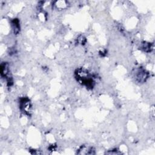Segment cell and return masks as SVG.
<instances>
[{
  "mask_svg": "<svg viewBox=\"0 0 155 155\" xmlns=\"http://www.w3.org/2000/svg\"><path fill=\"white\" fill-rule=\"evenodd\" d=\"M76 78L82 85L87 88L92 89L95 85L93 78L90 73L84 69H78L75 72Z\"/></svg>",
  "mask_w": 155,
  "mask_h": 155,
  "instance_id": "cell-1",
  "label": "cell"
},
{
  "mask_svg": "<svg viewBox=\"0 0 155 155\" xmlns=\"http://www.w3.org/2000/svg\"><path fill=\"white\" fill-rule=\"evenodd\" d=\"M133 76L136 81L138 82H144L148 78V73L143 68H136L133 72Z\"/></svg>",
  "mask_w": 155,
  "mask_h": 155,
  "instance_id": "cell-2",
  "label": "cell"
},
{
  "mask_svg": "<svg viewBox=\"0 0 155 155\" xmlns=\"http://www.w3.org/2000/svg\"><path fill=\"white\" fill-rule=\"evenodd\" d=\"M20 108L22 111L26 114L29 115L31 112V104L30 101L27 98H23L21 100L20 102Z\"/></svg>",
  "mask_w": 155,
  "mask_h": 155,
  "instance_id": "cell-3",
  "label": "cell"
},
{
  "mask_svg": "<svg viewBox=\"0 0 155 155\" xmlns=\"http://www.w3.org/2000/svg\"><path fill=\"white\" fill-rule=\"evenodd\" d=\"M78 154H95V150L93 147L83 146L81 147V148L79 150Z\"/></svg>",
  "mask_w": 155,
  "mask_h": 155,
  "instance_id": "cell-4",
  "label": "cell"
},
{
  "mask_svg": "<svg viewBox=\"0 0 155 155\" xmlns=\"http://www.w3.org/2000/svg\"><path fill=\"white\" fill-rule=\"evenodd\" d=\"M9 73L8 64L6 62H3L1 64V75L3 78H8L7 76Z\"/></svg>",
  "mask_w": 155,
  "mask_h": 155,
  "instance_id": "cell-5",
  "label": "cell"
},
{
  "mask_svg": "<svg viewBox=\"0 0 155 155\" xmlns=\"http://www.w3.org/2000/svg\"><path fill=\"white\" fill-rule=\"evenodd\" d=\"M12 27H13L14 33H15V34L18 33L20 30V22L18 21V20L14 19L12 22Z\"/></svg>",
  "mask_w": 155,
  "mask_h": 155,
  "instance_id": "cell-6",
  "label": "cell"
},
{
  "mask_svg": "<svg viewBox=\"0 0 155 155\" xmlns=\"http://www.w3.org/2000/svg\"><path fill=\"white\" fill-rule=\"evenodd\" d=\"M141 48L143 50H144L145 51H147V52H149V51H150L153 49V47H151L150 43H144L143 44H142Z\"/></svg>",
  "mask_w": 155,
  "mask_h": 155,
  "instance_id": "cell-7",
  "label": "cell"
},
{
  "mask_svg": "<svg viewBox=\"0 0 155 155\" xmlns=\"http://www.w3.org/2000/svg\"><path fill=\"white\" fill-rule=\"evenodd\" d=\"M85 41H86L85 38H84V37H82V36L79 37L78 39V43L81 44H84L85 43Z\"/></svg>",
  "mask_w": 155,
  "mask_h": 155,
  "instance_id": "cell-8",
  "label": "cell"
}]
</instances>
